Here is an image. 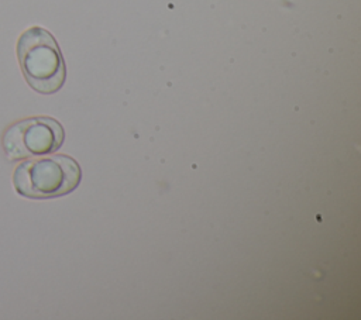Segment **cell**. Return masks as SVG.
<instances>
[{
	"mask_svg": "<svg viewBox=\"0 0 361 320\" xmlns=\"http://www.w3.org/2000/svg\"><path fill=\"white\" fill-rule=\"evenodd\" d=\"M82 179L79 164L69 155H44L17 165L13 185L28 199H52L75 190Z\"/></svg>",
	"mask_w": 361,
	"mask_h": 320,
	"instance_id": "cell-1",
	"label": "cell"
},
{
	"mask_svg": "<svg viewBox=\"0 0 361 320\" xmlns=\"http://www.w3.org/2000/svg\"><path fill=\"white\" fill-rule=\"evenodd\" d=\"M16 49L24 79L35 92L51 94L62 87L66 78L65 61L49 31L41 27L25 30Z\"/></svg>",
	"mask_w": 361,
	"mask_h": 320,
	"instance_id": "cell-2",
	"label": "cell"
},
{
	"mask_svg": "<svg viewBox=\"0 0 361 320\" xmlns=\"http://www.w3.org/2000/svg\"><path fill=\"white\" fill-rule=\"evenodd\" d=\"M65 138L59 121L37 116L11 124L3 134L1 145L8 161L48 155L61 148Z\"/></svg>",
	"mask_w": 361,
	"mask_h": 320,
	"instance_id": "cell-3",
	"label": "cell"
}]
</instances>
